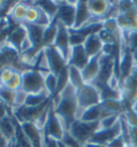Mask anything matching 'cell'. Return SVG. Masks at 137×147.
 <instances>
[{
	"mask_svg": "<svg viewBox=\"0 0 137 147\" xmlns=\"http://www.w3.org/2000/svg\"><path fill=\"white\" fill-rule=\"evenodd\" d=\"M23 85L21 89L27 94H40L45 89V76L36 69H28L21 72Z\"/></svg>",
	"mask_w": 137,
	"mask_h": 147,
	"instance_id": "277c9868",
	"label": "cell"
},
{
	"mask_svg": "<svg viewBox=\"0 0 137 147\" xmlns=\"http://www.w3.org/2000/svg\"><path fill=\"white\" fill-rule=\"evenodd\" d=\"M44 52L46 58H47V61H48L49 71L55 75H58L68 65L66 60L54 45H49V46L44 47Z\"/></svg>",
	"mask_w": 137,
	"mask_h": 147,
	"instance_id": "9c48e42d",
	"label": "cell"
},
{
	"mask_svg": "<svg viewBox=\"0 0 137 147\" xmlns=\"http://www.w3.org/2000/svg\"><path fill=\"white\" fill-rule=\"evenodd\" d=\"M120 134H122L121 118L113 128H109V129H100L97 132H95V134L93 135L89 142L107 146L113 139H116V138L119 136Z\"/></svg>",
	"mask_w": 137,
	"mask_h": 147,
	"instance_id": "30bf717a",
	"label": "cell"
},
{
	"mask_svg": "<svg viewBox=\"0 0 137 147\" xmlns=\"http://www.w3.org/2000/svg\"><path fill=\"white\" fill-rule=\"evenodd\" d=\"M45 147H59V141L45 135Z\"/></svg>",
	"mask_w": 137,
	"mask_h": 147,
	"instance_id": "f35d334b",
	"label": "cell"
},
{
	"mask_svg": "<svg viewBox=\"0 0 137 147\" xmlns=\"http://www.w3.org/2000/svg\"><path fill=\"white\" fill-rule=\"evenodd\" d=\"M57 27H58V30H57L56 39L52 45L60 52L61 55L68 62L71 49H72V46L70 44V30L58 20H57Z\"/></svg>",
	"mask_w": 137,
	"mask_h": 147,
	"instance_id": "8992f818",
	"label": "cell"
},
{
	"mask_svg": "<svg viewBox=\"0 0 137 147\" xmlns=\"http://www.w3.org/2000/svg\"><path fill=\"white\" fill-rule=\"evenodd\" d=\"M123 32V31H122ZM123 36L125 38V41L128 44L129 49L132 53L137 52V30H132V31H125L123 32Z\"/></svg>",
	"mask_w": 137,
	"mask_h": 147,
	"instance_id": "d4e9b609",
	"label": "cell"
},
{
	"mask_svg": "<svg viewBox=\"0 0 137 147\" xmlns=\"http://www.w3.org/2000/svg\"><path fill=\"white\" fill-rule=\"evenodd\" d=\"M25 28L27 30L29 39L32 41L34 46H43V39H44L45 27H42L40 25L36 24H28V23H23Z\"/></svg>",
	"mask_w": 137,
	"mask_h": 147,
	"instance_id": "e0dca14e",
	"label": "cell"
},
{
	"mask_svg": "<svg viewBox=\"0 0 137 147\" xmlns=\"http://www.w3.org/2000/svg\"><path fill=\"white\" fill-rule=\"evenodd\" d=\"M52 103V99L48 100L47 102L43 103L39 106H27L24 105L18 110L12 111L14 116L19 123H24V121H31V123H36V119L40 117L42 113L44 112Z\"/></svg>",
	"mask_w": 137,
	"mask_h": 147,
	"instance_id": "5b68a950",
	"label": "cell"
},
{
	"mask_svg": "<svg viewBox=\"0 0 137 147\" xmlns=\"http://www.w3.org/2000/svg\"><path fill=\"white\" fill-rule=\"evenodd\" d=\"M103 29L108 31L110 33H116L119 31V26L117 23V18L116 17H110L107 18L103 22Z\"/></svg>",
	"mask_w": 137,
	"mask_h": 147,
	"instance_id": "836d02e7",
	"label": "cell"
},
{
	"mask_svg": "<svg viewBox=\"0 0 137 147\" xmlns=\"http://www.w3.org/2000/svg\"><path fill=\"white\" fill-rule=\"evenodd\" d=\"M26 136L28 138L32 147H45V133L34 123L24 121L19 123Z\"/></svg>",
	"mask_w": 137,
	"mask_h": 147,
	"instance_id": "8fae6325",
	"label": "cell"
},
{
	"mask_svg": "<svg viewBox=\"0 0 137 147\" xmlns=\"http://www.w3.org/2000/svg\"><path fill=\"white\" fill-rule=\"evenodd\" d=\"M10 107H8V106L5 105L4 103L0 102V119L4 118L5 116H8L9 113H10Z\"/></svg>",
	"mask_w": 137,
	"mask_h": 147,
	"instance_id": "ab89813d",
	"label": "cell"
},
{
	"mask_svg": "<svg viewBox=\"0 0 137 147\" xmlns=\"http://www.w3.org/2000/svg\"><path fill=\"white\" fill-rule=\"evenodd\" d=\"M76 4L77 1H60L59 12L56 18L68 29H72L75 24Z\"/></svg>",
	"mask_w": 137,
	"mask_h": 147,
	"instance_id": "ba28073f",
	"label": "cell"
},
{
	"mask_svg": "<svg viewBox=\"0 0 137 147\" xmlns=\"http://www.w3.org/2000/svg\"><path fill=\"white\" fill-rule=\"evenodd\" d=\"M101 105L105 110L109 111L113 114L122 115L125 112V105L123 100H104L101 102Z\"/></svg>",
	"mask_w": 137,
	"mask_h": 147,
	"instance_id": "7402d4cb",
	"label": "cell"
},
{
	"mask_svg": "<svg viewBox=\"0 0 137 147\" xmlns=\"http://www.w3.org/2000/svg\"><path fill=\"white\" fill-rule=\"evenodd\" d=\"M104 43L99 37V33L91 34L86 38V41L84 43V47L86 49V53L88 54L89 58H92L102 53Z\"/></svg>",
	"mask_w": 137,
	"mask_h": 147,
	"instance_id": "ac0fdd59",
	"label": "cell"
},
{
	"mask_svg": "<svg viewBox=\"0 0 137 147\" xmlns=\"http://www.w3.org/2000/svg\"><path fill=\"white\" fill-rule=\"evenodd\" d=\"M92 17L88 7V1H77L76 4V15H75V24L72 29L78 30L83 28Z\"/></svg>",
	"mask_w": 137,
	"mask_h": 147,
	"instance_id": "9a60e30c",
	"label": "cell"
},
{
	"mask_svg": "<svg viewBox=\"0 0 137 147\" xmlns=\"http://www.w3.org/2000/svg\"><path fill=\"white\" fill-rule=\"evenodd\" d=\"M121 115L115 114L111 116H108L106 118H103L100 120V129H109V128H113L116 123L120 120Z\"/></svg>",
	"mask_w": 137,
	"mask_h": 147,
	"instance_id": "f1b7e54d",
	"label": "cell"
},
{
	"mask_svg": "<svg viewBox=\"0 0 137 147\" xmlns=\"http://www.w3.org/2000/svg\"><path fill=\"white\" fill-rule=\"evenodd\" d=\"M8 147H20V146H19V144L17 143L16 140L14 139V140L12 141V142H10V143H9Z\"/></svg>",
	"mask_w": 137,
	"mask_h": 147,
	"instance_id": "7bdbcfd3",
	"label": "cell"
},
{
	"mask_svg": "<svg viewBox=\"0 0 137 147\" xmlns=\"http://www.w3.org/2000/svg\"><path fill=\"white\" fill-rule=\"evenodd\" d=\"M27 97H28V94L24 91L23 89H19L16 91V97H15V102H14V106L13 109H11L12 111L18 110L20 107L26 104V100H27Z\"/></svg>",
	"mask_w": 137,
	"mask_h": 147,
	"instance_id": "4dcf8cb0",
	"label": "cell"
},
{
	"mask_svg": "<svg viewBox=\"0 0 137 147\" xmlns=\"http://www.w3.org/2000/svg\"><path fill=\"white\" fill-rule=\"evenodd\" d=\"M100 130V121H84V120H76L73 123L68 132L85 146L91 140L95 132Z\"/></svg>",
	"mask_w": 137,
	"mask_h": 147,
	"instance_id": "3957f363",
	"label": "cell"
},
{
	"mask_svg": "<svg viewBox=\"0 0 137 147\" xmlns=\"http://www.w3.org/2000/svg\"><path fill=\"white\" fill-rule=\"evenodd\" d=\"M99 37L102 40V42L104 44H115L117 41V36L116 33H110L108 31H106L104 29H102L99 32Z\"/></svg>",
	"mask_w": 137,
	"mask_h": 147,
	"instance_id": "e575fe53",
	"label": "cell"
},
{
	"mask_svg": "<svg viewBox=\"0 0 137 147\" xmlns=\"http://www.w3.org/2000/svg\"><path fill=\"white\" fill-rule=\"evenodd\" d=\"M21 85H23V74L20 71L15 69V72L13 74V78H11V81L4 86H7L8 88L14 90V91H17V90L21 89Z\"/></svg>",
	"mask_w": 137,
	"mask_h": 147,
	"instance_id": "484cf974",
	"label": "cell"
},
{
	"mask_svg": "<svg viewBox=\"0 0 137 147\" xmlns=\"http://www.w3.org/2000/svg\"><path fill=\"white\" fill-rule=\"evenodd\" d=\"M64 132V128L62 127L58 116L55 113V110H54V106H52V103L50 109H49L48 117H47V120H46V123H45L44 127L45 135L48 136V138H52L57 141H61Z\"/></svg>",
	"mask_w": 137,
	"mask_h": 147,
	"instance_id": "52a82bcc",
	"label": "cell"
},
{
	"mask_svg": "<svg viewBox=\"0 0 137 147\" xmlns=\"http://www.w3.org/2000/svg\"><path fill=\"white\" fill-rule=\"evenodd\" d=\"M59 147H66V146H65L64 144H62V143L60 142V141H59Z\"/></svg>",
	"mask_w": 137,
	"mask_h": 147,
	"instance_id": "f6af8a7d",
	"label": "cell"
},
{
	"mask_svg": "<svg viewBox=\"0 0 137 147\" xmlns=\"http://www.w3.org/2000/svg\"><path fill=\"white\" fill-rule=\"evenodd\" d=\"M68 30H70V44L72 47L78 46V45H84L86 41V37H84L83 34L78 33L73 29H68Z\"/></svg>",
	"mask_w": 137,
	"mask_h": 147,
	"instance_id": "f546056e",
	"label": "cell"
},
{
	"mask_svg": "<svg viewBox=\"0 0 137 147\" xmlns=\"http://www.w3.org/2000/svg\"><path fill=\"white\" fill-rule=\"evenodd\" d=\"M132 110H133L134 112L137 114V100L133 103V105H132Z\"/></svg>",
	"mask_w": 137,
	"mask_h": 147,
	"instance_id": "ee69618b",
	"label": "cell"
},
{
	"mask_svg": "<svg viewBox=\"0 0 137 147\" xmlns=\"http://www.w3.org/2000/svg\"><path fill=\"white\" fill-rule=\"evenodd\" d=\"M101 54H99L94 57L89 59L88 63L86 67L81 70L83 78L86 84H91V83L97 78L99 72H100V59H101Z\"/></svg>",
	"mask_w": 137,
	"mask_h": 147,
	"instance_id": "5bb4252c",
	"label": "cell"
},
{
	"mask_svg": "<svg viewBox=\"0 0 137 147\" xmlns=\"http://www.w3.org/2000/svg\"><path fill=\"white\" fill-rule=\"evenodd\" d=\"M9 143L8 141L4 139V136L2 135V133L0 132V147H8Z\"/></svg>",
	"mask_w": 137,
	"mask_h": 147,
	"instance_id": "b9f144b4",
	"label": "cell"
},
{
	"mask_svg": "<svg viewBox=\"0 0 137 147\" xmlns=\"http://www.w3.org/2000/svg\"><path fill=\"white\" fill-rule=\"evenodd\" d=\"M8 28H10V24H9V21L7 17L4 18H0V33L7 30Z\"/></svg>",
	"mask_w": 137,
	"mask_h": 147,
	"instance_id": "60d3db41",
	"label": "cell"
},
{
	"mask_svg": "<svg viewBox=\"0 0 137 147\" xmlns=\"http://www.w3.org/2000/svg\"><path fill=\"white\" fill-rule=\"evenodd\" d=\"M27 10H28V7L25 4L24 1H17V3L13 7L10 15L17 25L23 24L25 22V18H26Z\"/></svg>",
	"mask_w": 137,
	"mask_h": 147,
	"instance_id": "ffe728a7",
	"label": "cell"
},
{
	"mask_svg": "<svg viewBox=\"0 0 137 147\" xmlns=\"http://www.w3.org/2000/svg\"><path fill=\"white\" fill-rule=\"evenodd\" d=\"M36 5L54 21L59 12L60 1H36Z\"/></svg>",
	"mask_w": 137,
	"mask_h": 147,
	"instance_id": "44dd1931",
	"label": "cell"
},
{
	"mask_svg": "<svg viewBox=\"0 0 137 147\" xmlns=\"http://www.w3.org/2000/svg\"><path fill=\"white\" fill-rule=\"evenodd\" d=\"M45 89L48 91V94L52 98V96L55 94L57 89V75H55L52 72H49L45 76Z\"/></svg>",
	"mask_w": 137,
	"mask_h": 147,
	"instance_id": "4316f807",
	"label": "cell"
},
{
	"mask_svg": "<svg viewBox=\"0 0 137 147\" xmlns=\"http://www.w3.org/2000/svg\"><path fill=\"white\" fill-rule=\"evenodd\" d=\"M77 112L76 120L81 118L86 110L93 105L101 103V97L97 89L92 84H85L81 88L77 90Z\"/></svg>",
	"mask_w": 137,
	"mask_h": 147,
	"instance_id": "7a4b0ae2",
	"label": "cell"
},
{
	"mask_svg": "<svg viewBox=\"0 0 137 147\" xmlns=\"http://www.w3.org/2000/svg\"><path fill=\"white\" fill-rule=\"evenodd\" d=\"M36 7H38V5H36ZM38 8H39V7H38ZM52 18H50L43 10H41V9L39 8V18H38V21H36V24L40 25V26H42V27L47 28L48 26L52 25Z\"/></svg>",
	"mask_w": 137,
	"mask_h": 147,
	"instance_id": "d590c367",
	"label": "cell"
},
{
	"mask_svg": "<svg viewBox=\"0 0 137 147\" xmlns=\"http://www.w3.org/2000/svg\"><path fill=\"white\" fill-rule=\"evenodd\" d=\"M89 56L86 53V49L84 45H78V46H74L71 49V54H70V58H68V65H73L77 69L83 70L86 67V65L89 61Z\"/></svg>",
	"mask_w": 137,
	"mask_h": 147,
	"instance_id": "7c38bea8",
	"label": "cell"
},
{
	"mask_svg": "<svg viewBox=\"0 0 137 147\" xmlns=\"http://www.w3.org/2000/svg\"><path fill=\"white\" fill-rule=\"evenodd\" d=\"M68 81L77 90L86 84L84 78H83L81 70L77 69L73 65H68Z\"/></svg>",
	"mask_w": 137,
	"mask_h": 147,
	"instance_id": "cb8c5ba5",
	"label": "cell"
},
{
	"mask_svg": "<svg viewBox=\"0 0 137 147\" xmlns=\"http://www.w3.org/2000/svg\"><path fill=\"white\" fill-rule=\"evenodd\" d=\"M14 72H15V69L9 65H5L0 70V85H7L13 78Z\"/></svg>",
	"mask_w": 137,
	"mask_h": 147,
	"instance_id": "83f0119b",
	"label": "cell"
},
{
	"mask_svg": "<svg viewBox=\"0 0 137 147\" xmlns=\"http://www.w3.org/2000/svg\"><path fill=\"white\" fill-rule=\"evenodd\" d=\"M38 18H39V8L36 7V4L33 7H29L27 13H26V18H25L24 23L36 24Z\"/></svg>",
	"mask_w": 137,
	"mask_h": 147,
	"instance_id": "d6a6232c",
	"label": "cell"
},
{
	"mask_svg": "<svg viewBox=\"0 0 137 147\" xmlns=\"http://www.w3.org/2000/svg\"><path fill=\"white\" fill-rule=\"evenodd\" d=\"M134 8H135L134 1H129V0L118 1V13L119 14H125V13L132 11Z\"/></svg>",
	"mask_w": 137,
	"mask_h": 147,
	"instance_id": "8d00e7d4",
	"label": "cell"
},
{
	"mask_svg": "<svg viewBox=\"0 0 137 147\" xmlns=\"http://www.w3.org/2000/svg\"><path fill=\"white\" fill-rule=\"evenodd\" d=\"M59 96L60 102L56 107H54V110L64 130L68 131L71 126L76 121L77 89L71 83H68Z\"/></svg>",
	"mask_w": 137,
	"mask_h": 147,
	"instance_id": "6da1fadb",
	"label": "cell"
},
{
	"mask_svg": "<svg viewBox=\"0 0 137 147\" xmlns=\"http://www.w3.org/2000/svg\"><path fill=\"white\" fill-rule=\"evenodd\" d=\"M15 97H16V91L10 89L7 86L0 85V102L4 103L10 109H13Z\"/></svg>",
	"mask_w": 137,
	"mask_h": 147,
	"instance_id": "603a6c76",
	"label": "cell"
},
{
	"mask_svg": "<svg viewBox=\"0 0 137 147\" xmlns=\"http://www.w3.org/2000/svg\"><path fill=\"white\" fill-rule=\"evenodd\" d=\"M0 132L2 133L4 139L8 141V143L12 142L13 140L15 139L16 125H15V119H14L12 110H10V113H9L8 116L0 119Z\"/></svg>",
	"mask_w": 137,
	"mask_h": 147,
	"instance_id": "2e32d148",
	"label": "cell"
},
{
	"mask_svg": "<svg viewBox=\"0 0 137 147\" xmlns=\"http://www.w3.org/2000/svg\"><path fill=\"white\" fill-rule=\"evenodd\" d=\"M103 118V106L100 104L93 105L85 111L79 120L84 121H100Z\"/></svg>",
	"mask_w": 137,
	"mask_h": 147,
	"instance_id": "d6986e66",
	"label": "cell"
},
{
	"mask_svg": "<svg viewBox=\"0 0 137 147\" xmlns=\"http://www.w3.org/2000/svg\"><path fill=\"white\" fill-rule=\"evenodd\" d=\"M60 142L62 144H64L66 147H84L68 131H65Z\"/></svg>",
	"mask_w": 137,
	"mask_h": 147,
	"instance_id": "1f68e13d",
	"label": "cell"
},
{
	"mask_svg": "<svg viewBox=\"0 0 137 147\" xmlns=\"http://www.w3.org/2000/svg\"><path fill=\"white\" fill-rule=\"evenodd\" d=\"M126 146H128V145L125 143L124 138L122 136V134H120L119 136H117L116 139H113L106 147H126Z\"/></svg>",
	"mask_w": 137,
	"mask_h": 147,
	"instance_id": "74e56055",
	"label": "cell"
},
{
	"mask_svg": "<svg viewBox=\"0 0 137 147\" xmlns=\"http://www.w3.org/2000/svg\"><path fill=\"white\" fill-rule=\"evenodd\" d=\"M28 33L27 30L25 28V26L23 24L17 25L15 28L13 29L10 32L8 38V45L13 49L14 51H16L17 53H20V49H21V44L25 41V39L27 38Z\"/></svg>",
	"mask_w": 137,
	"mask_h": 147,
	"instance_id": "4fadbf2b",
	"label": "cell"
}]
</instances>
